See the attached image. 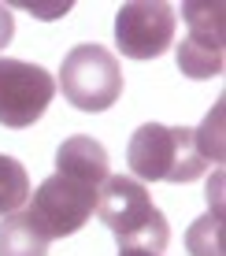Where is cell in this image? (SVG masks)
<instances>
[{
    "instance_id": "5bb4252c",
    "label": "cell",
    "mask_w": 226,
    "mask_h": 256,
    "mask_svg": "<svg viewBox=\"0 0 226 256\" xmlns=\"http://www.w3.org/2000/svg\"><path fill=\"white\" fill-rule=\"evenodd\" d=\"M119 256H160V252H149V249H119Z\"/></svg>"
},
{
    "instance_id": "ba28073f",
    "label": "cell",
    "mask_w": 226,
    "mask_h": 256,
    "mask_svg": "<svg viewBox=\"0 0 226 256\" xmlns=\"http://www.w3.org/2000/svg\"><path fill=\"white\" fill-rule=\"evenodd\" d=\"M56 174H67L74 182H85V186L100 190V182L108 178V148L89 134L67 138L56 152Z\"/></svg>"
},
{
    "instance_id": "5b68a950",
    "label": "cell",
    "mask_w": 226,
    "mask_h": 256,
    "mask_svg": "<svg viewBox=\"0 0 226 256\" xmlns=\"http://www.w3.org/2000/svg\"><path fill=\"white\" fill-rule=\"evenodd\" d=\"M226 8L223 4H186L182 8V22H186V38L175 48L178 70L186 78H215L223 74L226 64Z\"/></svg>"
},
{
    "instance_id": "277c9868",
    "label": "cell",
    "mask_w": 226,
    "mask_h": 256,
    "mask_svg": "<svg viewBox=\"0 0 226 256\" xmlns=\"http://www.w3.org/2000/svg\"><path fill=\"white\" fill-rule=\"evenodd\" d=\"M56 96V78L41 64L0 56V126H33Z\"/></svg>"
},
{
    "instance_id": "8fae6325",
    "label": "cell",
    "mask_w": 226,
    "mask_h": 256,
    "mask_svg": "<svg viewBox=\"0 0 226 256\" xmlns=\"http://www.w3.org/2000/svg\"><path fill=\"white\" fill-rule=\"evenodd\" d=\"M30 200V174L15 156L0 152V219L19 212Z\"/></svg>"
},
{
    "instance_id": "6da1fadb",
    "label": "cell",
    "mask_w": 226,
    "mask_h": 256,
    "mask_svg": "<svg viewBox=\"0 0 226 256\" xmlns=\"http://www.w3.org/2000/svg\"><path fill=\"white\" fill-rule=\"evenodd\" d=\"M97 216L111 234L119 238V249H149L163 252L171 242L167 216L152 204L145 182L134 174H108L97 190Z\"/></svg>"
},
{
    "instance_id": "8992f818",
    "label": "cell",
    "mask_w": 226,
    "mask_h": 256,
    "mask_svg": "<svg viewBox=\"0 0 226 256\" xmlns=\"http://www.w3.org/2000/svg\"><path fill=\"white\" fill-rule=\"evenodd\" d=\"M178 15L163 0H130L115 15V45L126 60H156L175 45Z\"/></svg>"
},
{
    "instance_id": "3957f363",
    "label": "cell",
    "mask_w": 226,
    "mask_h": 256,
    "mask_svg": "<svg viewBox=\"0 0 226 256\" xmlns=\"http://www.w3.org/2000/svg\"><path fill=\"white\" fill-rule=\"evenodd\" d=\"M56 90L78 112H104L123 96V67L104 45H78L59 64Z\"/></svg>"
},
{
    "instance_id": "7c38bea8",
    "label": "cell",
    "mask_w": 226,
    "mask_h": 256,
    "mask_svg": "<svg viewBox=\"0 0 226 256\" xmlns=\"http://www.w3.org/2000/svg\"><path fill=\"white\" fill-rule=\"evenodd\" d=\"M219 122H223V100L215 104V112L204 119V126H201V130H193L201 156H204V160H215V164H223V138H219Z\"/></svg>"
},
{
    "instance_id": "52a82bcc",
    "label": "cell",
    "mask_w": 226,
    "mask_h": 256,
    "mask_svg": "<svg viewBox=\"0 0 226 256\" xmlns=\"http://www.w3.org/2000/svg\"><path fill=\"white\" fill-rule=\"evenodd\" d=\"M33 204L30 216L45 226L48 238H71L78 234L89 216L97 212V186H85V182H74L67 174H48L37 186V193H30Z\"/></svg>"
},
{
    "instance_id": "9c48e42d",
    "label": "cell",
    "mask_w": 226,
    "mask_h": 256,
    "mask_svg": "<svg viewBox=\"0 0 226 256\" xmlns=\"http://www.w3.org/2000/svg\"><path fill=\"white\" fill-rule=\"evenodd\" d=\"M48 242L52 238L30 216V208L0 219V256H48Z\"/></svg>"
},
{
    "instance_id": "4fadbf2b",
    "label": "cell",
    "mask_w": 226,
    "mask_h": 256,
    "mask_svg": "<svg viewBox=\"0 0 226 256\" xmlns=\"http://www.w3.org/2000/svg\"><path fill=\"white\" fill-rule=\"evenodd\" d=\"M11 38H15V19H11V8H7V4H0V52L11 45Z\"/></svg>"
},
{
    "instance_id": "7a4b0ae2",
    "label": "cell",
    "mask_w": 226,
    "mask_h": 256,
    "mask_svg": "<svg viewBox=\"0 0 226 256\" xmlns=\"http://www.w3.org/2000/svg\"><path fill=\"white\" fill-rule=\"evenodd\" d=\"M126 167L137 182H197L208 160L197 148L193 126L141 122L126 145Z\"/></svg>"
},
{
    "instance_id": "30bf717a",
    "label": "cell",
    "mask_w": 226,
    "mask_h": 256,
    "mask_svg": "<svg viewBox=\"0 0 226 256\" xmlns=\"http://www.w3.org/2000/svg\"><path fill=\"white\" fill-rule=\"evenodd\" d=\"M208 208L201 219L186 230L189 256H226V230H223V190L215 178V190H208Z\"/></svg>"
}]
</instances>
